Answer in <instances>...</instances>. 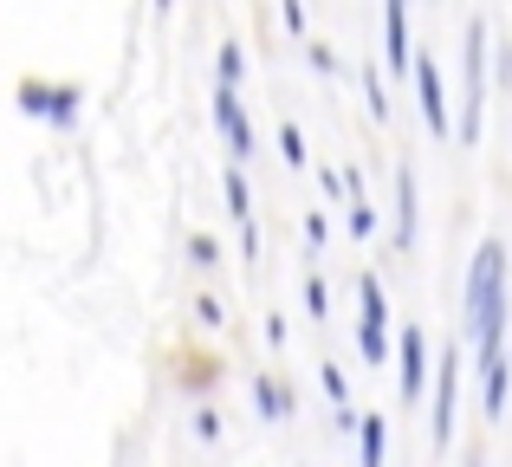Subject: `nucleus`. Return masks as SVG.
<instances>
[{"label": "nucleus", "mask_w": 512, "mask_h": 467, "mask_svg": "<svg viewBox=\"0 0 512 467\" xmlns=\"http://www.w3.org/2000/svg\"><path fill=\"white\" fill-rule=\"evenodd\" d=\"M454 396H461V357H441L435 364V416H428V442L448 448L454 442Z\"/></svg>", "instance_id": "nucleus-4"}, {"label": "nucleus", "mask_w": 512, "mask_h": 467, "mask_svg": "<svg viewBox=\"0 0 512 467\" xmlns=\"http://www.w3.org/2000/svg\"><path fill=\"white\" fill-rule=\"evenodd\" d=\"M409 78H415V98H422V124L435 130V137H454V117H448V91H441V65L428 59V52H415Z\"/></svg>", "instance_id": "nucleus-3"}, {"label": "nucleus", "mask_w": 512, "mask_h": 467, "mask_svg": "<svg viewBox=\"0 0 512 467\" xmlns=\"http://www.w3.org/2000/svg\"><path fill=\"white\" fill-rule=\"evenodd\" d=\"M357 351H363V364H383V357H389V338L376 325H357Z\"/></svg>", "instance_id": "nucleus-17"}, {"label": "nucleus", "mask_w": 512, "mask_h": 467, "mask_svg": "<svg viewBox=\"0 0 512 467\" xmlns=\"http://www.w3.org/2000/svg\"><path fill=\"white\" fill-rule=\"evenodd\" d=\"M195 318H201V325H221L227 312H221V299H195Z\"/></svg>", "instance_id": "nucleus-24"}, {"label": "nucleus", "mask_w": 512, "mask_h": 467, "mask_svg": "<svg viewBox=\"0 0 512 467\" xmlns=\"http://www.w3.org/2000/svg\"><path fill=\"white\" fill-rule=\"evenodd\" d=\"M188 260H195V266H214V260H221V247H214V234H195V240H188Z\"/></svg>", "instance_id": "nucleus-21"}, {"label": "nucleus", "mask_w": 512, "mask_h": 467, "mask_svg": "<svg viewBox=\"0 0 512 467\" xmlns=\"http://www.w3.org/2000/svg\"><path fill=\"white\" fill-rule=\"evenodd\" d=\"M20 111L65 130V124H78V91L72 85H20Z\"/></svg>", "instance_id": "nucleus-7"}, {"label": "nucleus", "mask_w": 512, "mask_h": 467, "mask_svg": "<svg viewBox=\"0 0 512 467\" xmlns=\"http://www.w3.org/2000/svg\"><path fill=\"white\" fill-rule=\"evenodd\" d=\"M487 20H474L467 26V52H461V85H467V98H461V124H454V137H461V150H474L480 143V111H487Z\"/></svg>", "instance_id": "nucleus-2"}, {"label": "nucleus", "mask_w": 512, "mask_h": 467, "mask_svg": "<svg viewBox=\"0 0 512 467\" xmlns=\"http://www.w3.org/2000/svg\"><path fill=\"white\" fill-rule=\"evenodd\" d=\"M253 403H260V416H266V422H286V409H292V403H286V390H279L273 377H253Z\"/></svg>", "instance_id": "nucleus-14"}, {"label": "nucleus", "mask_w": 512, "mask_h": 467, "mask_svg": "<svg viewBox=\"0 0 512 467\" xmlns=\"http://www.w3.org/2000/svg\"><path fill=\"white\" fill-rule=\"evenodd\" d=\"M214 72H221V85H240V78H247V52H240V46H221Z\"/></svg>", "instance_id": "nucleus-16"}, {"label": "nucleus", "mask_w": 512, "mask_h": 467, "mask_svg": "<svg viewBox=\"0 0 512 467\" xmlns=\"http://www.w3.org/2000/svg\"><path fill=\"white\" fill-rule=\"evenodd\" d=\"M305 318H318V325H325V318H331V299H325V279H305Z\"/></svg>", "instance_id": "nucleus-18"}, {"label": "nucleus", "mask_w": 512, "mask_h": 467, "mask_svg": "<svg viewBox=\"0 0 512 467\" xmlns=\"http://www.w3.org/2000/svg\"><path fill=\"white\" fill-rule=\"evenodd\" d=\"M221 195H227V215L247 228V221H253V189H247V176H240V169H227V176H221Z\"/></svg>", "instance_id": "nucleus-12"}, {"label": "nucleus", "mask_w": 512, "mask_h": 467, "mask_svg": "<svg viewBox=\"0 0 512 467\" xmlns=\"http://www.w3.org/2000/svg\"><path fill=\"white\" fill-rule=\"evenodd\" d=\"M480 377H487V416H506V383H512L506 351L500 357H480Z\"/></svg>", "instance_id": "nucleus-11"}, {"label": "nucleus", "mask_w": 512, "mask_h": 467, "mask_svg": "<svg viewBox=\"0 0 512 467\" xmlns=\"http://www.w3.org/2000/svg\"><path fill=\"white\" fill-rule=\"evenodd\" d=\"M370 228H376V215L363 202H350V234H370Z\"/></svg>", "instance_id": "nucleus-23"}, {"label": "nucleus", "mask_w": 512, "mask_h": 467, "mask_svg": "<svg viewBox=\"0 0 512 467\" xmlns=\"http://www.w3.org/2000/svg\"><path fill=\"white\" fill-rule=\"evenodd\" d=\"M506 318H512V312H506ZM506 364H512V344H506Z\"/></svg>", "instance_id": "nucleus-27"}, {"label": "nucleus", "mask_w": 512, "mask_h": 467, "mask_svg": "<svg viewBox=\"0 0 512 467\" xmlns=\"http://www.w3.org/2000/svg\"><path fill=\"white\" fill-rule=\"evenodd\" d=\"M195 429H201V442H214V435H221V416H214V409H201Z\"/></svg>", "instance_id": "nucleus-25"}, {"label": "nucleus", "mask_w": 512, "mask_h": 467, "mask_svg": "<svg viewBox=\"0 0 512 467\" xmlns=\"http://www.w3.org/2000/svg\"><path fill=\"white\" fill-rule=\"evenodd\" d=\"M279 156H286V169H305V163H312V156H305L299 124H279Z\"/></svg>", "instance_id": "nucleus-15"}, {"label": "nucleus", "mask_w": 512, "mask_h": 467, "mask_svg": "<svg viewBox=\"0 0 512 467\" xmlns=\"http://www.w3.org/2000/svg\"><path fill=\"white\" fill-rule=\"evenodd\" d=\"M318 377H325V396H331V403H350V383H344V364H325V370H318Z\"/></svg>", "instance_id": "nucleus-20"}, {"label": "nucleus", "mask_w": 512, "mask_h": 467, "mask_svg": "<svg viewBox=\"0 0 512 467\" xmlns=\"http://www.w3.org/2000/svg\"><path fill=\"white\" fill-rule=\"evenodd\" d=\"M396 247H415V176L396 169Z\"/></svg>", "instance_id": "nucleus-9"}, {"label": "nucleus", "mask_w": 512, "mask_h": 467, "mask_svg": "<svg viewBox=\"0 0 512 467\" xmlns=\"http://www.w3.org/2000/svg\"><path fill=\"white\" fill-rule=\"evenodd\" d=\"M363 104H370V117H376V124H383V117H389V91H383V78H363Z\"/></svg>", "instance_id": "nucleus-19"}, {"label": "nucleus", "mask_w": 512, "mask_h": 467, "mask_svg": "<svg viewBox=\"0 0 512 467\" xmlns=\"http://www.w3.org/2000/svg\"><path fill=\"white\" fill-rule=\"evenodd\" d=\"M286 26H292V33H305V0H286Z\"/></svg>", "instance_id": "nucleus-26"}, {"label": "nucleus", "mask_w": 512, "mask_h": 467, "mask_svg": "<svg viewBox=\"0 0 512 467\" xmlns=\"http://www.w3.org/2000/svg\"><path fill=\"white\" fill-rule=\"evenodd\" d=\"M415 46H409V0H383V72L409 78Z\"/></svg>", "instance_id": "nucleus-5"}, {"label": "nucleus", "mask_w": 512, "mask_h": 467, "mask_svg": "<svg viewBox=\"0 0 512 467\" xmlns=\"http://www.w3.org/2000/svg\"><path fill=\"white\" fill-rule=\"evenodd\" d=\"M487 52H493V46H487ZM493 78H500V91H512V46L493 52Z\"/></svg>", "instance_id": "nucleus-22"}, {"label": "nucleus", "mask_w": 512, "mask_h": 467, "mask_svg": "<svg viewBox=\"0 0 512 467\" xmlns=\"http://www.w3.org/2000/svg\"><path fill=\"white\" fill-rule=\"evenodd\" d=\"M422 390H428V338L422 325H402V403H415Z\"/></svg>", "instance_id": "nucleus-8"}, {"label": "nucleus", "mask_w": 512, "mask_h": 467, "mask_svg": "<svg viewBox=\"0 0 512 467\" xmlns=\"http://www.w3.org/2000/svg\"><path fill=\"white\" fill-rule=\"evenodd\" d=\"M512 299H506V247L480 240L474 273H467V331H474L480 357H500V325H506Z\"/></svg>", "instance_id": "nucleus-1"}, {"label": "nucleus", "mask_w": 512, "mask_h": 467, "mask_svg": "<svg viewBox=\"0 0 512 467\" xmlns=\"http://www.w3.org/2000/svg\"><path fill=\"white\" fill-rule=\"evenodd\" d=\"M163 7H169V0H156V13H163Z\"/></svg>", "instance_id": "nucleus-28"}, {"label": "nucleus", "mask_w": 512, "mask_h": 467, "mask_svg": "<svg viewBox=\"0 0 512 467\" xmlns=\"http://www.w3.org/2000/svg\"><path fill=\"white\" fill-rule=\"evenodd\" d=\"M383 448H389L383 416H357V467H383Z\"/></svg>", "instance_id": "nucleus-10"}, {"label": "nucleus", "mask_w": 512, "mask_h": 467, "mask_svg": "<svg viewBox=\"0 0 512 467\" xmlns=\"http://www.w3.org/2000/svg\"><path fill=\"white\" fill-rule=\"evenodd\" d=\"M357 299H363V325L389 331V299H383V286H376V273H363V279H357Z\"/></svg>", "instance_id": "nucleus-13"}, {"label": "nucleus", "mask_w": 512, "mask_h": 467, "mask_svg": "<svg viewBox=\"0 0 512 467\" xmlns=\"http://www.w3.org/2000/svg\"><path fill=\"white\" fill-rule=\"evenodd\" d=\"M214 124H221L227 150H234L240 163H253V124H247V111H240V85H214Z\"/></svg>", "instance_id": "nucleus-6"}]
</instances>
